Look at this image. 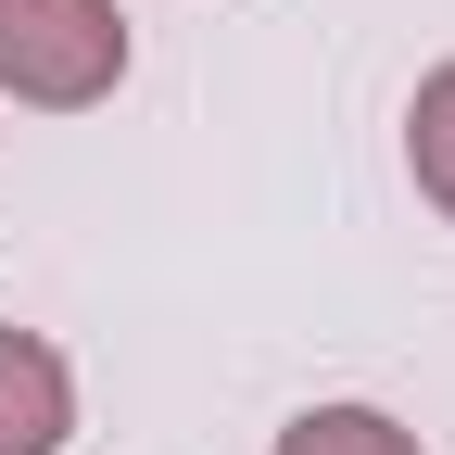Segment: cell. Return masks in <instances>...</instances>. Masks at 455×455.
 Instances as JSON below:
<instances>
[{"mask_svg":"<svg viewBox=\"0 0 455 455\" xmlns=\"http://www.w3.org/2000/svg\"><path fill=\"white\" fill-rule=\"evenodd\" d=\"M127 76V13L114 0H0V89L38 114H76Z\"/></svg>","mask_w":455,"mask_h":455,"instance_id":"obj_1","label":"cell"},{"mask_svg":"<svg viewBox=\"0 0 455 455\" xmlns=\"http://www.w3.org/2000/svg\"><path fill=\"white\" fill-rule=\"evenodd\" d=\"M278 455H418V430H392L379 405H316L278 430Z\"/></svg>","mask_w":455,"mask_h":455,"instance_id":"obj_3","label":"cell"},{"mask_svg":"<svg viewBox=\"0 0 455 455\" xmlns=\"http://www.w3.org/2000/svg\"><path fill=\"white\" fill-rule=\"evenodd\" d=\"M405 152H418V190L455 215V64L418 89V114H405Z\"/></svg>","mask_w":455,"mask_h":455,"instance_id":"obj_4","label":"cell"},{"mask_svg":"<svg viewBox=\"0 0 455 455\" xmlns=\"http://www.w3.org/2000/svg\"><path fill=\"white\" fill-rule=\"evenodd\" d=\"M76 430V379L38 329H0V455H51Z\"/></svg>","mask_w":455,"mask_h":455,"instance_id":"obj_2","label":"cell"}]
</instances>
